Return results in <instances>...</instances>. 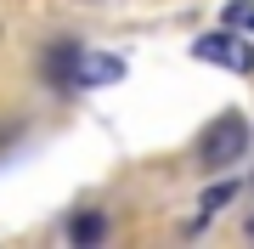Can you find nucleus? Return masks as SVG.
I'll return each instance as SVG.
<instances>
[{
  "mask_svg": "<svg viewBox=\"0 0 254 249\" xmlns=\"http://www.w3.org/2000/svg\"><path fill=\"white\" fill-rule=\"evenodd\" d=\"M249 142H254V125L243 113H220V119H209L203 136H198V165L220 175V170H232L237 159L249 153Z\"/></svg>",
  "mask_w": 254,
  "mask_h": 249,
  "instance_id": "1",
  "label": "nucleus"
},
{
  "mask_svg": "<svg viewBox=\"0 0 254 249\" xmlns=\"http://www.w3.org/2000/svg\"><path fill=\"white\" fill-rule=\"evenodd\" d=\"M192 57H203V63H220V68H237V74H249V68H254V51L237 40V28H232V34H203L198 46H192Z\"/></svg>",
  "mask_w": 254,
  "mask_h": 249,
  "instance_id": "2",
  "label": "nucleus"
},
{
  "mask_svg": "<svg viewBox=\"0 0 254 249\" xmlns=\"http://www.w3.org/2000/svg\"><path fill=\"white\" fill-rule=\"evenodd\" d=\"M125 74L119 57H96V51H79V68H73V85H113Z\"/></svg>",
  "mask_w": 254,
  "mask_h": 249,
  "instance_id": "3",
  "label": "nucleus"
},
{
  "mask_svg": "<svg viewBox=\"0 0 254 249\" xmlns=\"http://www.w3.org/2000/svg\"><path fill=\"white\" fill-rule=\"evenodd\" d=\"M73 68H79V46H57V51H46V74H51V80L73 85Z\"/></svg>",
  "mask_w": 254,
  "mask_h": 249,
  "instance_id": "4",
  "label": "nucleus"
},
{
  "mask_svg": "<svg viewBox=\"0 0 254 249\" xmlns=\"http://www.w3.org/2000/svg\"><path fill=\"white\" fill-rule=\"evenodd\" d=\"M68 238H73V244H102V238H108V221H102V215H91V210H85V215H73V227H68Z\"/></svg>",
  "mask_w": 254,
  "mask_h": 249,
  "instance_id": "5",
  "label": "nucleus"
},
{
  "mask_svg": "<svg viewBox=\"0 0 254 249\" xmlns=\"http://www.w3.org/2000/svg\"><path fill=\"white\" fill-rule=\"evenodd\" d=\"M232 198H237V181H220V187L203 193V210H220V204H232Z\"/></svg>",
  "mask_w": 254,
  "mask_h": 249,
  "instance_id": "6",
  "label": "nucleus"
},
{
  "mask_svg": "<svg viewBox=\"0 0 254 249\" xmlns=\"http://www.w3.org/2000/svg\"><path fill=\"white\" fill-rule=\"evenodd\" d=\"M226 23H232V28L254 23V0H232V6H226Z\"/></svg>",
  "mask_w": 254,
  "mask_h": 249,
  "instance_id": "7",
  "label": "nucleus"
},
{
  "mask_svg": "<svg viewBox=\"0 0 254 249\" xmlns=\"http://www.w3.org/2000/svg\"><path fill=\"white\" fill-rule=\"evenodd\" d=\"M249 238H254V215H249Z\"/></svg>",
  "mask_w": 254,
  "mask_h": 249,
  "instance_id": "8",
  "label": "nucleus"
}]
</instances>
